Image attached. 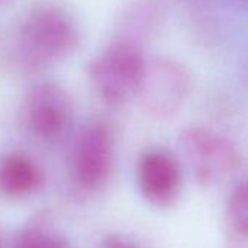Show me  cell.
I'll return each mask as SVG.
<instances>
[{
	"label": "cell",
	"instance_id": "cell-5",
	"mask_svg": "<svg viewBox=\"0 0 248 248\" xmlns=\"http://www.w3.org/2000/svg\"><path fill=\"white\" fill-rule=\"evenodd\" d=\"M114 139L101 121L86 124L76 135L70 152V177L85 191L99 188L112 170Z\"/></svg>",
	"mask_w": 248,
	"mask_h": 248
},
{
	"label": "cell",
	"instance_id": "cell-6",
	"mask_svg": "<svg viewBox=\"0 0 248 248\" xmlns=\"http://www.w3.org/2000/svg\"><path fill=\"white\" fill-rule=\"evenodd\" d=\"M25 127L43 140L57 139L72 118V99L56 83H41L30 91L22 107Z\"/></svg>",
	"mask_w": 248,
	"mask_h": 248
},
{
	"label": "cell",
	"instance_id": "cell-10",
	"mask_svg": "<svg viewBox=\"0 0 248 248\" xmlns=\"http://www.w3.org/2000/svg\"><path fill=\"white\" fill-rule=\"evenodd\" d=\"M226 219L236 236L248 239V180L241 181L232 190L228 199Z\"/></svg>",
	"mask_w": 248,
	"mask_h": 248
},
{
	"label": "cell",
	"instance_id": "cell-13",
	"mask_svg": "<svg viewBox=\"0 0 248 248\" xmlns=\"http://www.w3.org/2000/svg\"><path fill=\"white\" fill-rule=\"evenodd\" d=\"M242 2H244V3H247V5H248V0H242Z\"/></svg>",
	"mask_w": 248,
	"mask_h": 248
},
{
	"label": "cell",
	"instance_id": "cell-9",
	"mask_svg": "<svg viewBox=\"0 0 248 248\" xmlns=\"http://www.w3.org/2000/svg\"><path fill=\"white\" fill-rule=\"evenodd\" d=\"M12 248H73L72 242L59 233L48 213H37L16 233Z\"/></svg>",
	"mask_w": 248,
	"mask_h": 248
},
{
	"label": "cell",
	"instance_id": "cell-3",
	"mask_svg": "<svg viewBox=\"0 0 248 248\" xmlns=\"http://www.w3.org/2000/svg\"><path fill=\"white\" fill-rule=\"evenodd\" d=\"M145 66L139 46L120 40L91 62L88 73L99 98L108 104H123L138 93Z\"/></svg>",
	"mask_w": 248,
	"mask_h": 248
},
{
	"label": "cell",
	"instance_id": "cell-1",
	"mask_svg": "<svg viewBox=\"0 0 248 248\" xmlns=\"http://www.w3.org/2000/svg\"><path fill=\"white\" fill-rule=\"evenodd\" d=\"M80 44V32L63 9L44 5L32 11L22 24L19 48L30 67H43L69 57Z\"/></svg>",
	"mask_w": 248,
	"mask_h": 248
},
{
	"label": "cell",
	"instance_id": "cell-4",
	"mask_svg": "<svg viewBox=\"0 0 248 248\" xmlns=\"http://www.w3.org/2000/svg\"><path fill=\"white\" fill-rule=\"evenodd\" d=\"M191 85V75L183 63L159 57L145 66L136 95L146 115L164 120L180 111L188 98Z\"/></svg>",
	"mask_w": 248,
	"mask_h": 248
},
{
	"label": "cell",
	"instance_id": "cell-12",
	"mask_svg": "<svg viewBox=\"0 0 248 248\" xmlns=\"http://www.w3.org/2000/svg\"><path fill=\"white\" fill-rule=\"evenodd\" d=\"M11 3V0H0V8H3Z\"/></svg>",
	"mask_w": 248,
	"mask_h": 248
},
{
	"label": "cell",
	"instance_id": "cell-8",
	"mask_svg": "<svg viewBox=\"0 0 248 248\" xmlns=\"http://www.w3.org/2000/svg\"><path fill=\"white\" fill-rule=\"evenodd\" d=\"M43 184L40 167L24 154H11L0 161V191L21 199L37 191Z\"/></svg>",
	"mask_w": 248,
	"mask_h": 248
},
{
	"label": "cell",
	"instance_id": "cell-7",
	"mask_svg": "<svg viewBox=\"0 0 248 248\" xmlns=\"http://www.w3.org/2000/svg\"><path fill=\"white\" fill-rule=\"evenodd\" d=\"M138 184L142 196L152 206L161 209L171 207L181 194V167L170 152L149 151L139 161Z\"/></svg>",
	"mask_w": 248,
	"mask_h": 248
},
{
	"label": "cell",
	"instance_id": "cell-11",
	"mask_svg": "<svg viewBox=\"0 0 248 248\" xmlns=\"http://www.w3.org/2000/svg\"><path fill=\"white\" fill-rule=\"evenodd\" d=\"M101 248H140L135 241L123 233H111L105 236Z\"/></svg>",
	"mask_w": 248,
	"mask_h": 248
},
{
	"label": "cell",
	"instance_id": "cell-2",
	"mask_svg": "<svg viewBox=\"0 0 248 248\" xmlns=\"http://www.w3.org/2000/svg\"><path fill=\"white\" fill-rule=\"evenodd\" d=\"M178 143L196 181L203 187L219 186L241 168L242 158L236 145L213 129L187 127Z\"/></svg>",
	"mask_w": 248,
	"mask_h": 248
}]
</instances>
